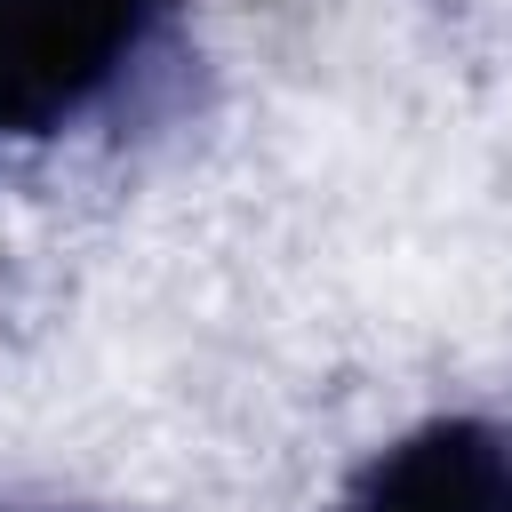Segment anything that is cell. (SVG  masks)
I'll list each match as a JSON object with an SVG mask.
<instances>
[{
  "label": "cell",
  "instance_id": "6da1fadb",
  "mask_svg": "<svg viewBox=\"0 0 512 512\" xmlns=\"http://www.w3.org/2000/svg\"><path fill=\"white\" fill-rule=\"evenodd\" d=\"M168 0H0V136H48L80 120Z\"/></svg>",
  "mask_w": 512,
  "mask_h": 512
},
{
  "label": "cell",
  "instance_id": "7a4b0ae2",
  "mask_svg": "<svg viewBox=\"0 0 512 512\" xmlns=\"http://www.w3.org/2000/svg\"><path fill=\"white\" fill-rule=\"evenodd\" d=\"M352 512H512V432L448 416L384 448Z\"/></svg>",
  "mask_w": 512,
  "mask_h": 512
}]
</instances>
